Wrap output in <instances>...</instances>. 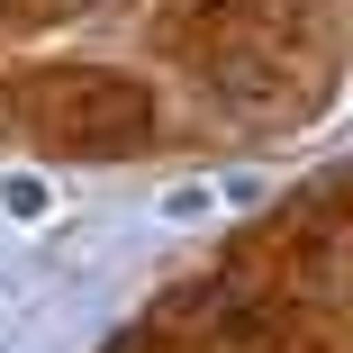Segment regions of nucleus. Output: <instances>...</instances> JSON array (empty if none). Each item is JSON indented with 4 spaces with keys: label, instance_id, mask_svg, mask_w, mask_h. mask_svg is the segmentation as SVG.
Masks as SVG:
<instances>
[{
    "label": "nucleus",
    "instance_id": "nucleus-1",
    "mask_svg": "<svg viewBox=\"0 0 353 353\" xmlns=\"http://www.w3.org/2000/svg\"><path fill=\"white\" fill-rule=\"evenodd\" d=\"M181 54H190V73L272 118V109H290L308 91V63H299V10H281V0H208V10L181 28Z\"/></svg>",
    "mask_w": 353,
    "mask_h": 353
},
{
    "label": "nucleus",
    "instance_id": "nucleus-2",
    "mask_svg": "<svg viewBox=\"0 0 353 353\" xmlns=\"http://www.w3.org/2000/svg\"><path fill=\"white\" fill-rule=\"evenodd\" d=\"M19 109L37 145L73 163H118L154 145V91L127 73H100V63H54V73L19 82Z\"/></svg>",
    "mask_w": 353,
    "mask_h": 353
},
{
    "label": "nucleus",
    "instance_id": "nucleus-3",
    "mask_svg": "<svg viewBox=\"0 0 353 353\" xmlns=\"http://www.w3.org/2000/svg\"><path fill=\"white\" fill-rule=\"evenodd\" d=\"M82 10H109V0H10V19H82Z\"/></svg>",
    "mask_w": 353,
    "mask_h": 353
}]
</instances>
